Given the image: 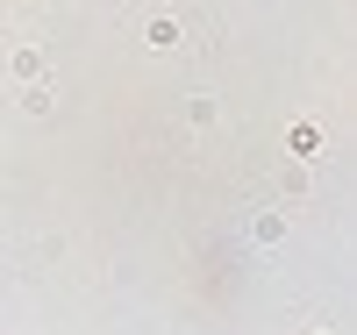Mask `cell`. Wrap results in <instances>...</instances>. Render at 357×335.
<instances>
[{"instance_id": "3957f363", "label": "cell", "mask_w": 357, "mask_h": 335, "mask_svg": "<svg viewBox=\"0 0 357 335\" xmlns=\"http://www.w3.org/2000/svg\"><path fill=\"white\" fill-rule=\"evenodd\" d=\"M143 43H151V50H172V43H178V22H172V15H158L151 29H143Z\"/></svg>"}, {"instance_id": "7a4b0ae2", "label": "cell", "mask_w": 357, "mask_h": 335, "mask_svg": "<svg viewBox=\"0 0 357 335\" xmlns=\"http://www.w3.org/2000/svg\"><path fill=\"white\" fill-rule=\"evenodd\" d=\"M15 79L22 86H43V50H15Z\"/></svg>"}, {"instance_id": "5b68a950", "label": "cell", "mask_w": 357, "mask_h": 335, "mask_svg": "<svg viewBox=\"0 0 357 335\" xmlns=\"http://www.w3.org/2000/svg\"><path fill=\"white\" fill-rule=\"evenodd\" d=\"M22 107L29 114H50V86H22Z\"/></svg>"}, {"instance_id": "8992f818", "label": "cell", "mask_w": 357, "mask_h": 335, "mask_svg": "<svg viewBox=\"0 0 357 335\" xmlns=\"http://www.w3.org/2000/svg\"><path fill=\"white\" fill-rule=\"evenodd\" d=\"M186 121H193V129H207V121H215V100H207V93H200V100H186Z\"/></svg>"}, {"instance_id": "52a82bcc", "label": "cell", "mask_w": 357, "mask_h": 335, "mask_svg": "<svg viewBox=\"0 0 357 335\" xmlns=\"http://www.w3.org/2000/svg\"><path fill=\"white\" fill-rule=\"evenodd\" d=\"M307 335H329V328H307Z\"/></svg>"}, {"instance_id": "6da1fadb", "label": "cell", "mask_w": 357, "mask_h": 335, "mask_svg": "<svg viewBox=\"0 0 357 335\" xmlns=\"http://www.w3.org/2000/svg\"><path fill=\"white\" fill-rule=\"evenodd\" d=\"M286 215H279V207H257V215H250V242H286Z\"/></svg>"}, {"instance_id": "277c9868", "label": "cell", "mask_w": 357, "mask_h": 335, "mask_svg": "<svg viewBox=\"0 0 357 335\" xmlns=\"http://www.w3.org/2000/svg\"><path fill=\"white\" fill-rule=\"evenodd\" d=\"M286 143H293V157H314V150H321V129H314V121H301Z\"/></svg>"}]
</instances>
